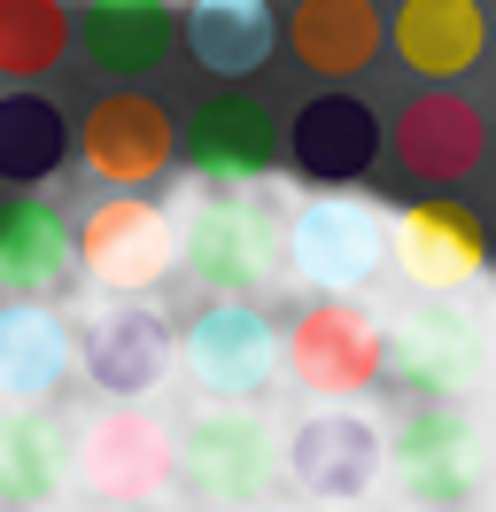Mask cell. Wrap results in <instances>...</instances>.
<instances>
[{"label": "cell", "instance_id": "cell-23", "mask_svg": "<svg viewBox=\"0 0 496 512\" xmlns=\"http://www.w3.org/2000/svg\"><path fill=\"white\" fill-rule=\"evenodd\" d=\"M70 156V125L47 94H0V187H47Z\"/></svg>", "mask_w": 496, "mask_h": 512}, {"label": "cell", "instance_id": "cell-15", "mask_svg": "<svg viewBox=\"0 0 496 512\" xmlns=\"http://www.w3.org/2000/svg\"><path fill=\"white\" fill-rule=\"evenodd\" d=\"M78 280V233L62 225L55 202L16 194L0 210V303H55Z\"/></svg>", "mask_w": 496, "mask_h": 512}, {"label": "cell", "instance_id": "cell-14", "mask_svg": "<svg viewBox=\"0 0 496 512\" xmlns=\"http://www.w3.org/2000/svg\"><path fill=\"white\" fill-rule=\"evenodd\" d=\"M388 466H396V481L411 497L458 505V497H473V481H481V443H473V427L450 412V396H419L411 419L396 427Z\"/></svg>", "mask_w": 496, "mask_h": 512}, {"label": "cell", "instance_id": "cell-22", "mask_svg": "<svg viewBox=\"0 0 496 512\" xmlns=\"http://www.w3.org/2000/svg\"><path fill=\"white\" fill-rule=\"evenodd\" d=\"M70 373V334L47 303H0V404H47Z\"/></svg>", "mask_w": 496, "mask_h": 512}, {"label": "cell", "instance_id": "cell-2", "mask_svg": "<svg viewBox=\"0 0 496 512\" xmlns=\"http://www.w3.org/2000/svg\"><path fill=\"white\" fill-rule=\"evenodd\" d=\"M78 272H93L117 295H148L179 272V218L155 210L148 194H109L78 225Z\"/></svg>", "mask_w": 496, "mask_h": 512}, {"label": "cell", "instance_id": "cell-8", "mask_svg": "<svg viewBox=\"0 0 496 512\" xmlns=\"http://www.w3.org/2000/svg\"><path fill=\"white\" fill-rule=\"evenodd\" d=\"M186 373L202 396L217 404H248V396H264L279 381V326L241 303V295H217L202 319L186 326Z\"/></svg>", "mask_w": 496, "mask_h": 512}, {"label": "cell", "instance_id": "cell-1", "mask_svg": "<svg viewBox=\"0 0 496 512\" xmlns=\"http://www.w3.org/2000/svg\"><path fill=\"white\" fill-rule=\"evenodd\" d=\"M186 272L210 295H264L287 272V218L272 202H256V187H217L179 233Z\"/></svg>", "mask_w": 496, "mask_h": 512}, {"label": "cell", "instance_id": "cell-16", "mask_svg": "<svg viewBox=\"0 0 496 512\" xmlns=\"http://www.w3.org/2000/svg\"><path fill=\"white\" fill-rule=\"evenodd\" d=\"M70 24H78L86 63L101 78H117V86L155 78V70L171 63V47H179V8L171 0H86Z\"/></svg>", "mask_w": 496, "mask_h": 512}, {"label": "cell", "instance_id": "cell-17", "mask_svg": "<svg viewBox=\"0 0 496 512\" xmlns=\"http://www.w3.org/2000/svg\"><path fill=\"white\" fill-rule=\"evenodd\" d=\"M171 466H179V450H171V435L155 427L148 412H93L86 435H78V474H86V489H101V497H148V489H163L171 481Z\"/></svg>", "mask_w": 496, "mask_h": 512}, {"label": "cell", "instance_id": "cell-24", "mask_svg": "<svg viewBox=\"0 0 496 512\" xmlns=\"http://www.w3.org/2000/svg\"><path fill=\"white\" fill-rule=\"evenodd\" d=\"M70 39H78V24L62 0H0V78L8 86L47 78L70 55Z\"/></svg>", "mask_w": 496, "mask_h": 512}, {"label": "cell", "instance_id": "cell-25", "mask_svg": "<svg viewBox=\"0 0 496 512\" xmlns=\"http://www.w3.org/2000/svg\"><path fill=\"white\" fill-rule=\"evenodd\" d=\"M62 489V443L39 419H0V512H39Z\"/></svg>", "mask_w": 496, "mask_h": 512}, {"label": "cell", "instance_id": "cell-13", "mask_svg": "<svg viewBox=\"0 0 496 512\" xmlns=\"http://www.w3.org/2000/svg\"><path fill=\"white\" fill-rule=\"evenodd\" d=\"M279 466L287 481L303 489V497H326V505H349V497H365L372 474L388 466V443H380V427L357 412H310L287 450H279Z\"/></svg>", "mask_w": 496, "mask_h": 512}, {"label": "cell", "instance_id": "cell-11", "mask_svg": "<svg viewBox=\"0 0 496 512\" xmlns=\"http://www.w3.org/2000/svg\"><path fill=\"white\" fill-rule=\"evenodd\" d=\"M78 365L93 373L101 396H155V388L171 381V365H179V334L171 319L155 311V303H109V311H93L86 334H78Z\"/></svg>", "mask_w": 496, "mask_h": 512}, {"label": "cell", "instance_id": "cell-9", "mask_svg": "<svg viewBox=\"0 0 496 512\" xmlns=\"http://www.w3.org/2000/svg\"><path fill=\"white\" fill-rule=\"evenodd\" d=\"M388 148V132H380V117H372L357 94H310L287 125H279V163H295V179H310V187H357L372 171V156Z\"/></svg>", "mask_w": 496, "mask_h": 512}, {"label": "cell", "instance_id": "cell-19", "mask_svg": "<svg viewBox=\"0 0 496 512\" xmlns=\"http://www.w3.org/2000/svg\"><path fill=\"white\" fill-rule=\"evenodd\" d=\"M279 39H287V55L310 70V78H357L372 70V55L388 47V16L372 8V0H295L287 16H279Z\"/></svg>", "mask_w": 496, "mask_h": 512}, {"label": "cell", "instance_id": "cell-4", "mask_svg": "<svg viewBox=\"0 0 496 512\" xmlns=\"http://www.w3.org/2000/svg\"><path fill=\"white\" fill-rule=\"evenodd\" d=\"M78 156H86V171L101 179V187L140 194V187H155V179L171 171V156H179V125H171V109H163L155 94L117 86V94H101L86 109Z\"/></svg>", "mask_w": 496, "mask_h": 512}, {"label": "cell", "instance_id": "cell-7", "mask_svg": "<svg viewBox=\"0 0 496 512\" xmlns=\"http://www.w3.org/2000/svg\"><path fill=\"white\" fill-rule=\"evenodd\" d=\"M388 156H396L403 179L419 187H465L481 156H489V117L458 94V86H427L396 109L388 125Z\"/></svg>", "mask_w": 496, "mask_h": 512}, {"label": "cell", "instance_id": "cell-3", "mask_svg": "<svg viewBox=\"0 0 496 512\" xmlns=\"http://www.w3.org/2000/svg\"><path fill=\"white\" fill-rule=\"evenodd\" d=\"M279 365L310 396H365L372 381H388V334L357 303H303L279 334Z\"/></svg>", "mask_w": 496, "mask_h": 512}, {"label": "cell", "instance_id": "cell-18", "mask_svg": "<svg viewBox=\"0 0 496 512\" xmlns=\"http://www.w3.org/2000/svg\"><path fill=\"white\" fill-rule=\"evenodd\" d=\"M388 47L411 78L450 86L489 55V8L481 0H403L388 16Z\"/></svg>", "mask_w": 496, "mask_h": 512}, {"label": "cell", "instance_id": "cell-12", "mask_svg": "<svg viewBox=\"0 0 496 512\" xmlns=\"http://www.w3.org/2000/svg\"><path fill=\"white\" fill-rule=\"evenodd\" d=\"M171 474H179L194 497H210V505H248V497L272 489L279 450H272V435H264L248 412H210V419L186 427Z\"/></svg>", "mask_w": 496, "mask_h": 512}, {"label": "cell", "instance_id": "cell-10", "mask_svg": "<svg viewBox=\"0 0 496 512\" xmlns=\"http://www.w3.org/2000/svg\"><path fill=\"white\" fill-rule=\"evenodd\" d=\"M186 171L202 187H264L279 171V117L256 94H210L186 117Z\"/></svg>", "mask_w": 496, "mask_h": 512}, {"label": "cell", "instance_id": "cell-6", "mask_svg": "<svg viewBox=\"0 0 496 512\" xmlns=\"http://www.w3.org/2000/svg\"><path fill=\"white\" fill-rule=\"evenodd\" d=\"M380 264H388V225H380V210L349 202L341 187L326 194V202H310V210L287 218V272L310 280L318 295L365 288Z\"/></svg>", "mask_w": 496, "mask_h": 512}, {"label": "cell", "instance_id": "cell-5", "mask_svg": "<svg viewBox=\"0 0 496 512\" xmlns=\"http://www.w3.org/2000/svg\"><path fill=\"white\" fill-rule=\"evenodd\" d=\"M388 256L419 295H465L489 272V225L450 194H427L388 218Z\"/></svg>", "mask_w": 496, "mask_h": 512}, {"label": "cell", "instance_id": "cell-26", "mask_svg": "<svg viewBox=\"0 0 496 512\" xmlns=\"http://www.w3.org/2000/svg\"><path fill=\"white\" fill-rule=\"evenodd\" d=\"M225 512H248V505H225Z\"/></svg>", "mask_w": 496, "mask_h": 512}, {"label": "cell", "instance_id": "cell-21", "mask_svg": "<svg viewBox=\"0 0 496 512\" xmlns=\"http://www.w3.org/2000/svg\"><path fill=\"white\" fill-rule=\"evenodd\" d=\"M473 365H481V342H473V326L458 311H442V295H434V311H411L388 334V373L411 396H458L473 381Z\"/></svg>", "mask_w": 496, "mask_h": 512}, {"label": "cell", "instance_id": "cell-20", "mask_svg": "<svg viewBox=\"0 0 496 512\" xmlns=\"http://www.w3.org/2000/svg\"><path fill=\"white\" fill-rule=\"evenodd\" d=\"M179 32H186V55L210 70V78L241 86V78H256V70L272 63L279 8L272 0H194L179 16Z\"/></svg>", "mask_w": 496, "mask_h": 512}]
</instances>
